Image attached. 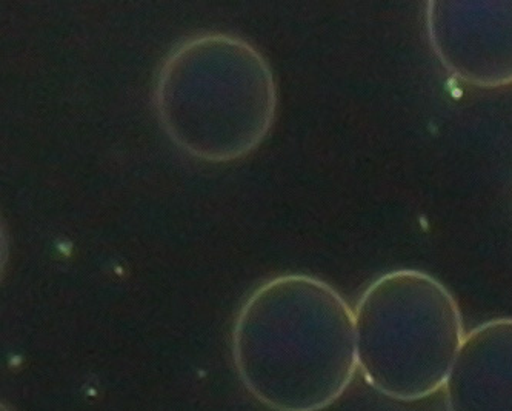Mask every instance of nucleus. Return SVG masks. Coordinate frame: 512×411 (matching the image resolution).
I'll use <instances>...</instances> for the list:
<instances>
[{"mask_svg":"<svg viewBox=\"0 0 512 411\" xmlns=\"http://www.w3.org/2000/svg\"><path fill=\"white\" fill-rule=\"evenodd\" d=\"M445 398L448 411H512V318L469 331L449 371Z\"/></svg>","mask_w":512,"mask_h":411,"instance_id":"nucleus-4","label":"nucleus"},{"mask_svg":"<svg viewBox=\"0 0 512 411\" xmlns=\"http://www.w3.org/2000/svg\"><path fill=\"white\" fill-rule=\"evenodd\" d=\"M426 31L443 67L460 81L512 84V0H431Z\"/></svg>","mask_w":512,"mask_h":411,"instance_id":"nucleus-3","label":"nucleus"},{"mask_svg":"<svg viewBox=\"0 0 512 411\" xmlns=\"http://www.w3.org/2000/svg\"><path fill=\"white\" fill-rule=\"evenodd\" d=\"M354 324L357 364L366 382L403 402L445 387L466 336L453 293L419 270L376 279L357 302Z\"/></svg>","mask_w":512,"mask_h":411,"instance_id":"nucleus-1","label":"nucleus"},{"mask_svg":"<svg viewBox=\"0 0 512 411\" xmlns=\"http://www.w3.org/2000/svg\"><path fill=\"white\" fill-rule=\"evenodd\" d=\"M277 362V408L319 411L342 396L356 375L354 313L333 288L297 279L288 290Z\"/></svg>","mask_w":512,"mask_h":411,"instance_id":"nucleus-2","label":"nucleus"}]
</instances>
